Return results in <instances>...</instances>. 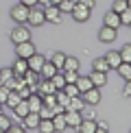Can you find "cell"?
I'll return each instance as SVG.
<instances>
[{
    "label": "cell",
    "mask_w": 131,
    "mask_h": 133,
    "mask_svg": "<svg viewBox=\"0 0 131 133\" xmlns=\"http://www.w3.org/2000/svg\"><path fill=\"white\" fill-rule=\"evenodd\" d=\"M103 24H105V26H112V29H116V31H118V26H120V18H118V13H114V11L105 13V18H103Z\"/></svg>",
    "instance_id": "cell-18"
},
{
    "label": "cell",
    "mask_w": 131,
    "mask_h": 133,
    "mask_svg": "<svg viewBox=\"0 0 131 133\" xmlns=\"http://www.w3.org/2000/svg\"><path fill=\"white\" fill-rule=\"evenodd\" d=\"M37 131H42V133H53V120L50 118H40V124H37Z\"/></svg>",
    "instance_id": "cell-24"
},
{
    "label": "cell",
    "mask_w": 131,
    "mask_h": 133,
    "mask_svg": "<svg viewBox=\"0 0 131 133\" xmlns=\"http://www.w3.org/2000/svg\"><path fill=\"white\" fill-rule=\"evenodd\" d=\"M92 70L107 72V70H109V65H107V61H105V57H98V59H94V63H92Z\"/></svg>",
    "instance_id": "cell-28"
},
{
    "label": "cell",
    "mask_w": 131,
    "mask_h": 133,
    "mask_svg": "<svg viewBox=\"0 0 131 133\" xmlns=\"http://www.w3.org/2000/svg\"><path fill=\"white\" fill-rule=\"evenodd\" d=\"M63 118H66V131H79V124H81V120H83L81 111L66 109V111H63Z\"/></svg>",
    "instance_id": "cell-1"
},
{
    "label": "cell",
    "mask_w": 131,
    "mask_h": 133,
    "mask_svg": "<svg viewBox=\"0 0 131 133\" xmlns=\"http://www.w3.org/2000/svg\"><path fill=\"white\" fill-rule=\"evenodd\" d=\"M44 20L50 22V24H59V22H61V11L57 9V4H48V7H44Z\"/></svg>",
    "instance_id": "cell-7"
},
{
    "label": "cell",
    "mask_w": 131,
    "mask_h": 133,
    "mask_svg": "<svg viewBox=\"0 0 131 133\" xmlns=\"http://www.w3.org/2000/svg\"><path fill=\"white\" fill-rule=\"evenodd\" d=\"M22 79H24V83L29 85V90H31V92H35V85L40 83L42 76H40V72H35V70H26L24 74H22Z\"/></svg>",
    "instance_id": "cell-11"
},
{
    "label": "cell",
    "mask_w": 131,
    "mask_h": 133,
    "mask_svg": "<svg viewBox=\"0 0 131 133\" xmlns=\"http://www.w3.org/2000/svg\"><path fill=\"white\" fill-rule=\"evenodd\" d=\"M120 52V59H122V61H131V44H125L122 46V50H118Z\"/></svg>",
    "instance_id": "cell-33"
},
{
    "label": "cell",
    "mask_w": 131,
    "mask_h": 133,
    "mask_svg": "<svg viewBox=\"0 0 131 133\" xmlns=\"http://www.w3.org/2000/svg\"><path fill=\"white\" fill-rule=\"evenodd\" d=\"M107 131H109L107 122H96V133H107Z\"/></svg>",
    "instance_id": "cell-37"
},
{
    "label": "cell",
    "mask_w": 131,
    "mask_h": 133,
    "mask_svg": "<svg viewBox=\"0 0 131 133\" xmlns=\"http://www.w3.org/2000/svg\"><path fill=\"white\" fill-rule=\"evenodd\" d=\"M37 4H40V7H48V4H50V0H37Z\"/></svg>",
    "instance_id": "cell-42"
},
{
    "label": "cell",
    "mask_w": 131,
    "mask_h": 133,
    "mask_svg": "<svg viewBox=\"0 0 131 133\" xmlns=\"http://www.w3.org/2000/svg\"><path fill=\"white\" fill-rule=\"evenodd\" d=\"M26 114H29V105H26V98H20V103L15 105V107H13V116L22 120V118H24Z\"/></svg>",
    "instance_id": "cell-19"
},
{
    "label": "cell",
    "mask_w": 131,
    "mask_h": 133,
    "mask_svg": "<svg viewBox=\"0 0 131 133\" xmlns=\"http://www.w3.org/2000/svg\"><path fill=\"white\" fill-rule=\"evenodd\" d=\"M11 76H13V72H11V68H0V83L9 81Z\"/></svg>",
    "instance_id": "cell-34"
},
{
    "label": "cell",
    "mask_w": 131,
    "mask_h": 133,
    "mask_svg": "<svg viewBox=\"0 0 131 133\" xmlns=\"http://www.w3.org/2000/svg\"><path fill=\"white\" fill-rule=\"evenodd\" d=\"M90 81H92V85H94V87H105V83H107V72L92 70V74H90Z\"/></svg>",
    "instance_id": "cell-13"
},
{
    "label": "cell",
    "mask_w": 131,
    "mask_h": 133,
    "mask_svg": "<svg viewBox=\"0 0 131 133\" xmlns=\"http://www.w3.org/2000/svg\"><path fill=\"white\" fill-rule=\"evenodd\" d=\"M79 2H81V4H85L87 9H94V7H96V0H79Z\"/></svg>",
    "instance_id": "cell-39"
},
{
    "label": "cell",
    "mask_w": 131,
    "mask_h": 133,
    "mask_svg": "<svg viewBox=\"0 0 131 133\" xmlns=\"http://www.w3.org/2000/svg\"><path fill=\"white\" fill-rule=\"evenodd\" d=\"M116 70H118V74H120V76H122V79H125V81H129V79H131V65H129L127 61H120Z\"/></svg>",
    "instance_id": "cell-23"
},
{
    "label": "cell",
    "mask_w": 131,
    "mask_h": 133,
    "mask_svg": "<svg viewBox=\"0 0 131 133\" xmlns=\"http://www.w3.org/2000/svg\"><path fill=\"white\" fill-rule=\"evenodd\" d=\"M44 61H46V57L44 55H40V52H33L29 59H26V65H29V70H35V72H40V68L44 65Z\"/></svg>",
    "instance_id": "cell-9"
},
{
    "label": "cell",
    "mask_w": 131,
    "mask_h": 133,
    "mask_svg": "<svg viewBox=\"0 0 131 133\" xmlns=\"http://www.w3.org/2000/svg\"><path fill=\"white\" fill-rule=\"evenodd\" d=\"M33 52H35V44H33L31 39H26V42H20V44H15V57L29 59Z\"/></svg>",
    "instance_id": "cell-5"
},
{
    "label": "cell",
    "mask_w": 131,
    "mask_h": 133,
    "mask_svg": "<svg viewBox=\"0 0 131 133\" xmlns=\"http://www.w3.org/2000/svg\"><path fill=\"white\" fill-rule=\"evenodd\" d=\"M26 22H29L31 26H42V24H46V20H44V9H40L37 4L29 7V18H26Z\"/></svg>",
    "instance_id": "cell-3"
},
{
    "label": "cell",
    "mask_w": 131,
    "mask_h": 133,
    "mask_svg": "<svg viewBox=\"0 0 131 133\" xmlns=\"http://www.w3.org/2000/svg\"><path fill=\"white\" fill-rule=\"evenodd\" d=\"M7 96H9V90L4 85H0V105H4V101H7Z\"/></svg>",
    "instance_id": "cell-36"
},
{
    "label": "cell",
    "mask_w": 131,
    "mask_h": 133,
    "mask_svg": "<svg viewBox=\"0 0 131 133\" xmlns=\"http://www.w3.org/2000/svg\"><path fill=\"white\" fill-rule=\"evenodd\" d=\"M63 59H66V52H53V55H50V61H53V65H55L57 70L63 68Z\"/></svg>",
    "instance_id": "cell-26"
},
{
    "label": "cell",
    "mask_w": 131,
    "mask_h": 133,
    "mask_svg": "<svg viewBox=\"0 0 131 133\" xmlns=\"http://www.w3.org/2000/svg\"><path fill=\"white\" fill-rule=\"evenodd\" d=\"M79 131L81 133H96V120L83 118V120H81V124H79Z\"/></svg>",
    "instance_id": "cell-20"
},
{
    "label": "cell",
    "mask_w": 131,
    "mask_h": 133,
    "mask_svg": "<svg viewBox=\"0 0 131 133\" xmlns=\"http://www.w3.org/2000/svg\"><path fill=\"white\" fill-rule=\"evenodd\" d=\"M7 131H11V133H22V131H24V127H22V124H13V122H11Z\"/></svg>",
    "instance_id": "cell-38"
},
{
    "label": "cell",
    "mask_w": 131,
    "mask_h": 133,
    "mask_svg": "<svg viewBox=\"0 0 131 133\" xmlns=\"http://www.w3.org/2000/svg\"><path fill=\"white\" fill-rule=\"evenodd\" d=\"M122 94H125V96H131V83L129 81H127V85L122 87Z\"/></svg>",
    "instance_id": "cell-40"
},
{
    "label": "cell",
    "mask_w": 131,
    "mask_h": 133,
    "mask_svg": "<svg viewBox=\"0 0 131 133\" xmlns=\"http://www.w3.org/2000/svg\"><path fill=\"white\" fill-rule=\"evenodd\" d=\"M37 124H40V114H37V111H29L24 118H22L24 131H37Z\"/></svg>",
    "instance_id": "cell-8"
},
{
    "label": "cell",
    "mask_w": 131,
    "mask_h": 133,
    "mask_svg": "<svg viewBox=\"0 0 131 133\" xmlns=\"http://www.w3.org/2000/svg\"><path fill=\"white\" fill-rule=\"evenodd\" d=\"M55 72H57V68L53 65V61H48V59H46V61H44V65L40 68V76H42V79H53Z\"/></svg>",
    "instance_id": "cell-17"
},
{
    "label": "cell",
    "mask_w": 131,
    "mask_h": 133,
    "mask_svg": "<svg viewBox=\"0 0 131 133\" xmlns=\"http://www.w3.org/2000/svg\"><path fill=\"white\" fill-rule=\"evenodd\" d=\"M26 39H31L29 29H26L24 24H15V29L11 31V42H13V44H20V42H26Z\"/></svg>",
    "instance_id": "cell-6"
},
{
    "label": "cell",
    "mask_w": 131,
    "mask_h": 133,
    "mask_svg": "<svg viewBox=\"0 0 131 133\" xmlns=\"http://www.w3.org/2000/svg\"><path fill=\"white\" fill-rule=\"evenodd\" d=\"M18 103H20V94L15 92V90H9V96H7V101H4V105L13 109L15 105H18Z\"/></svg>",
    "instance_id": "cell-27"
},
{
    "label": "cell",
    "mask_w": 131,
    "mask_h": 133,
    "mask_svg": "<svg viewBox=\"0 0 131 133\" xmlns=\"http://www.w3.org/2000/svg\"><path fill=\"white\" fill-rule=\"evenodd\" d=\"M72 2H79V0H72Z\"/></svg>",
    "instance_id": "cell-44"
},
{
    "label": "cell",
    "mask_w": 131,
    "mask_h": 133,
    "mask_svg": "<svg viewBox=\"0 0 131 133\" xmlns=\"http://www.w3.org/2000/svg\"><path fill=\"white\" fill-rule=\"evenodd\" d=\"M90 13H92V9H87L85 4H81V2H74L72 11H70V15H72L76 22H87L90 20Z\"/></svg>",
    "instance_id": "cell-4"
},
{
    "label": "cell",
    "mask_w": 131,
    "mask_h": 133,
    "mask_svg": "<svg viewBox=\"0 0 131 133\" xmlns=\"http://www.w3.org/2000/svg\"><path fill=\"white\" fill-rule=\"evenodd\" d=\"M9 124H11V120H9L4 114H0V133L7 131V129H9Z\"/></svg>",
    "instance_id": "cell-35"
},
{
    "label": "cell",
    "mask_w": 131,
    "mask_h": 133,
    "mask_svg": "<svg viewBox=\"0 0 131 133\" xmlns=\"http://www.w3.org/2000/svg\"><path fill=\"white\" fill-rule=\"evenodd\" d=\"M22 4H26V7H33V4H37V0H20Z\"/></svg>",
    "instance_id": "cell-41"
},
{
    "label": "cell",
    "mask_w": 131,
    "mask_h": 133,
    "mask_svg": "<svg viewBox=\"0 0 131 133\" xmlns=\"http://www.w3.org/2000/svg\"><path fill=\"white\" fill-rule=\"evenodd\" d=\"M105 61H107V65H109V70H116L118 63L122 61V59H120V52H118V50H112V52L105 55Z\"/></svg>",
    "instance_id": "cell-16"
},
{
    "label": "cell",
    "mask_w": 131,
    "mask_h": 133,
    "mask_svg": "<svg viewBox=\"0 0 131 133\" xmlns=\"http://www.w3.org/2000/svg\"><path fill=\"white\" fill-rule=\"evenodd\" d=\"M50 120H53V129L55 131H66V118H63V114H55Z\"/></svg>",
    "instance_id": "cell-22"
},
{
    "label": "cell",
    "mask_w": 131,
    "mask_h": 133,
    "mask_svg": "<svg viewBox=\"0 0 131 133\" xmlns=\"http://www.w3.org/2000/svg\"><path fill=\"white\" fill-rule=\"evenodd\" d=\"M118 18H120V24H122V26H129V24H131V11H129V9L120 11Z\"/></svg>",
    "instance_id": "cell-32"
},
{
    "label": "cell",
    "mask_w": 131,
    "mask_h": 133,
    "mask_svg": "<svg viewBox=\"0 0 131 133\" xmlns=\"http://www.w3.org/2000/svg\"><path fill=\"white\" fill-rule=\"evenodd\" d=\"M61 70H79V59H76V57H68V55H66L63 68H61Z\"/></svg>",
    "instance_id": "cell-25"
},
{
    "label": "cell",
    "mask_w": 131,
    "mask_h": 133,
    "mask_svg": "<svg viewBox=\"0 0 131 133\" xmlns=\"http://www.w3.org/2000/svg\"><path fill=\"white\" fill-rule=\"evenodd\" d=\"M0 114H2V105H0Z\"/></svg>",
    "instance_id": "cell-43"
},
{
    "label": "cell",
    "mask_w": 131,
    "mask_h": 133,
    "mask_svg": "<svg viewBox=\"0 0 131 133\" xmlns=\"http://www.w3.org/2000/svg\"><path fill=\"white\" fill-rule=\"evenodd\" d=\"M61 90H63L66 94H68V96H79V94H81V92H79V87H76L74 83H66Z\"/></svg>",
    "instance_id": "cell-31"
},
{
    "label": "cell",
    "mask_w": 131,
    "mask_h": 133,
    "mask_svg": "<svg viewBox=\"0 0 131 133\" xmlns=\"http://www.w3.org/2000/svg\"><path fill=\"white\" fill-rule=\"evenodd\" d=\"M9 15H11V20H13L15 24H26V18H29V7H26V4H22V2H18V4H13V7H11Z\"/></svg>",
    "instance_id": "cell-2"
},
{
    "label": "cell",
    "mask_w": 131,
    "mask_h": 133,
    "mask_svg": "<svg viewBox=\"0 0 131 133\" xmlns=\"http://www.w3.org/2000/svg\"><path fill=\"white\" fill-rule=\"evenodd\" d=\"M61 74H63L66 83H74L76 76H79V70H61Z\"/></svg>",
    "instance_id": "cell-30"
},
{
    "label": "cell",
    "mask_w": 131,
    "mask_h": 133,
    "mask_svg": "<svg viewBox=\"0 0 131 133\" xmlns=\"http://www.w3.org/2000/svg\"><path fill=\"white\" fill-rule=\"evenodd\" d=\"M98 39H101L103 44H112L114 39H116V29H112V26H105V24H103V29L98 31Z\"/></svg>",
    "instance_id": "cell-12"
},
{
    "label": "cell",
    "mask_w": 131,
    "mask_h": 133,
    "mask_svg": "<svg viewBox=\"0 0 131 133\" xmlns=\"http://www.w3.org/2000/svg\"><path fill=\"white\" fill-rule=\"evenodd\" d=\"M81 96H83L85 105H98L101 103V92H98V87H90V90H85Z\"/></svg>",
    "instance_id": "cell-10"
},
{
    "label": "cell",
    "mask_w": 131,
    "mask_h": 133,
    "mask_svg": "<svg viewBox=\"0 0 131 133\" xmlns=\"http://www.w3.org/2000/svg\"><path fill=\"white\" fill-rule=\"evenodd\" d=\"M85 107V101H83V96H70L68 98V105H66V109H74V111H81V109Z\"/></svg>",
    "instance_id": "cell-15"
},
{
    "label": "cell",
    "mask_w": 131,
    "mask_h": 133,
    "mask_svg": "<svg viewBox=\"0 0 131 133\" xmlns=\"http://www.w3.org/2000/svg\"><path fill=\"white\" fill-rule=\"evenodd\" d=\"M74 85L79 87V92H81V94H83L85 90H90V87H94V85H92V81H90V76H81V74L76 76V81H74Z\"/></svg>",
    "instance_id": "cell-21"
},
{
    "label": "cell",
    "mask_w": 131,
    "mask_h": 133,
    "mask_svg": "<svg viewBox=\"0 0 131 133\" xmlns=\"http://www.w3.org/2000/svg\"><path fill=\"white\" fill-rule=\"evenodd\" d=\"M125 9H129V0H114V4H112L114 13H120V11H125Z\"/></svg>",
    "instance_id": "cell-29"
},
{
    "label": "cell",
    "mask_w": 131,
    "mask_h": 133,
    "mask_svg": "<svg viewBox=\"0 0 131 133\" xmlns=\"http://www.w3.org/2000/svg\"><path fill=\"white\" fill-rule=\"evenodd\" d=\"M26 70H29V65H26V59H22V57H15L13 65H11V72H13L15 76H22Z\"/></svg>",
    "instance_id": "cell-14"
}]
</instances>
